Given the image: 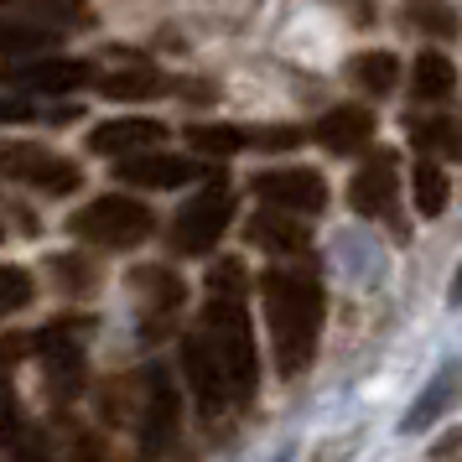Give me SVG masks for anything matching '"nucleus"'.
Instances as JSON below:
<instances>
[{"instance_id":"f257e3e1","label":"nucleus","mask_w":462,"mask_h":462,"mask_svg":"<svg viewBox=\"0 0 462 462\" xmlns=\"http://www.w3.org/2000/svg\"><path fill=\"white\" fill-rule=\"evenodd\" d=\"M198 333H203V343H208V354L218 358V369H224V379H229L234 400L250 405L260 364H254V333H250V312H245V275H239L234 260L213 265L208 307H203Z\"/></svg>"},{"instance_id":"f3484780","label":"nucleus","mask_w":462,"mask_h":462,"mask_svg":"<svg viewBox=\"0 0 462 462\" xmlns=\"http://www.w3.org/2000/svg\"><path fill=\"white\" fill-rule=\"evenodd\" d=\"M452 88H457V68L447 63L441 52H420L416 73H411V94L420 105H441V99H452Z\"/></svg>"},{"instance_id":"1a4fd4ad","label":"nucleus","mask_w":462,"mask_h":462,"mask_svg":"<svg viewBox=\"0 0 462 462\" xmlns=\"http://www.w3.org/2000/svg\"><path fill=\"white\" fill-rule=\"evenodd\" d=\"M177 420H182V405H177V390L162 369H146V390H141V447L146 452H162L177 437Z\"/></svg>"},{"instance_id":"423d86ee","label":"nucleus","mask_w":462,"mask_h":462,"mask_svg":"<svg viewBox=\"0 0 462 462\" xmlns=\"http://www.w3.org/2000/svg\"><path fill=\"white\" fill-rule=\"evenodd\" d=\"M115 182H135V188H182V182H224V171L188 162V156H167V151H135L115 162Z\"/></svg>"},{"instance_id":"b1692460","label":"nucleus","mask_w":462,"mask_h":462,"mask_svg":"<svg viewBox=\"0 0 462 462\" xmlns=\"http://www.w3.org/2000/svg\"><path fill=\"white\" fill-rule=\"evenodd\" d=\"M0 286H5L0 312H22L26 301H32V275H26L22 265H0Z\"/></svg>"},{"instance_id":"6ab92c4d","label":"nucleus","mask_w":462,"mask_h":462,"mask_svg":"<svg viewBox=\"0 0 462 462\" xmlns=\"http://www.w3.org/2000/svg\"><path fill=\"white\" fill-rule=\"evenodd\" d=\"M400 79V58L395 52H358L354 58V84L364 94H390Z\"/></svg>"},{"instance_id":"5701e85b","label":"nucleus","mask_w":462,"mask_h":462,"mask_svg":"<svg viewBox=\"0 0 462 462\" xmlns=\"http://www.w3.org/2000/svg\"><path fill=\"white\" fill-rule=\"evenodd\" d=\"M416 146L437 151V156H462V120H420L411 125Z\"/></svg>"},{"instance_id":"a211bd4d","label":"nucleus","mask_w":462,"mask_h":462,"mask_svg":"<svg viewBox=\"0 0 462 462\" xmlns=\"http://www.w3.org/2000/svg\"><path fill=\"white\" fill-rule=\"evenodd\" d=\"M156 88H162V73L146 68V63H130V68H120V73H105V79H99V94H105V99H146Z\"/></svg>"},{"instance_id":"39448f33","label":"nucleus","mask_w":462,"mask_h":462,"mask_svg":"<svg viewBox=\"0 0 462 462\" xmlns=\"http://www.w3.org/2000/svg\"><path fill=\"white\" fill-rule=\"evenodd\" d=\"M0 171L11 182H26V188L47 192V198H68V192L84 182V171L73 167L68 156L58 151H42V146H26V141H11L5 156H0Z\"/></svg>"},{"instance_id":"f8f14e48","label":"nucleus","mask_w":462,"mask_h":462,"mask_svg":"<svg viewBox=\"0 0 462 462\" xmlns=\"http://www.w3.org/2000/svg\"><path fill=\"white\" fill-rule=\"evenodd\" d=\"M167 141V125L162 120H146V115H125V120H105V125H94L88 135V151H99V156H135V151H156Z\"/></svg>"},{"instance_id":"4468645a","label":"nucleus","mask_w":462,"mask_h":462,"mask_svg":"<svg viewBox=\"0 0 462 462\" xmlns=\"http://www.w3.org/2000/svg\"><path fill=\"white\" fill-rule=\"evenodd\" d=\"M312 141L322 151H333V156H354L374 141V109L364 105H337L333 115H322L312 130Z\"/></svg>"},{"instance_id":"a878e982","label":"nucleus","mask_w":462,"mask_h":462,"mask_svg":"<svg viewBox=\"0 0 462 462\" xmlns=\"http://www.w3.org/2000/svg\"><path fill=\"white\" fill-rule=\"evenodd\" d=\"M343 5L354 11V22H369V16H374V11H369V0H343Z\"/></svg>"},{"instance_id":"f03ea898","label":"nucleus","mask_w":462,"mask_h":462,"mask_svg":"<svg viewBox=\"0 0 462 462\" xmlns=\"http://www.w3.org/2000/svg\"><path fill=\"white\" fill-rule=\"evenodd\" d=\"M260 296H265V317H271L275 369L291 379L317 358V337H322V286L301 265H275L260 281Z\"/></svg>"},{"instance_id":"4be33fe9","label":"nucleus","mask_w":462,"mask_h":462,"mask_svg":"<svg viewBox=\"0 0 462 462\" xmlns=\"http://www.w3.org/2000/svg\"><path fill=\"white\" fill-rule=\"evenodd\" d=\"M405 16H411V26L431 32V37H452L457 32V11L447 0H405Z\"/></svg>"},{"instance_id":"dca6fc26","label":"nucleus","mask_w":462,"mask_h":462,"mask_svg":"<svg viewBox=\"0 0 462 462\" xmlns=\"http://www.w3.org/2000/svg\"><path fill=\"white\" fill-rule=\"evenodd\" d=\"M462 400V364H441L437 374H431V384L420 390V400L405 411V431L416 437V431H426L431 420H441L452 405Z\"/></svg>"},{"instance_id":"20e7f679","label":"nucleus","mask_w":462,"mask_h":462,"mask_svg":"<svg viewBox=\"0 0 462 462\" xmlns=\"http://www.w3.org/2000/svg\"><path fill=\"white\" fill-rule=\"evenodd\" d=\"M229 218H234L229 188H224V182H208L188 208L171 218V250H177V254H208L213 245L224 239Z\"/></svg>"},{"instance_id":"9d476101","label":"nucleus","mask_w":462,"mask_h":462,"mask_svg":"<svg viewBox=\"0 0 462 462\" xmlns=\"http://www.w3.org/2000/svg\"><path fill=\"white\" fill-rule=\"evenodd\" d=\"M254 192L260 203H275V208H291V213H317L328 203V188L312 167H286V171H260L254 177Z\"/></svg>"},{"instance_id":"6e6552de","label":"nucleus","mask_w":462,"mask_h":462,"mask_svg":"<svg viewBox=\"0 0 462 462\" xmlns=\"http://www.w3.org/2000/svg\"><path fill=\"white\" fill-rule=\"evenodd\" d=\"M94 84V68L79 58H11L5 63V88H32V94H73Z\"/></svg>"},{"instance_id":"0eeeda50","label":"nucleus","mask_w":462,"mask_h":462,"mask_svg":"<svg viewBox=\"0 0 462 462\" xmlns=\"http://www.w3.org/2000/svg\"><path fill=\"white\" fill-rule=\"evenodd\" d=\"M37 348H42V364H47V374H52V390L63 400L79 395V379H84V322L63 317V322L42 328Z\"/></svg>"},{"instance_id":"412c9836","label":"nucleus","mask_w":462,"mask_h":462,"mask_svg":"<svg viewBox=\"0 0 462 462\" xmlns=\"http://www.w3.org/2000/svg\"><path fill=\"white\" fill-rule=\"evenodd\" d=\"M188 141L198 156H234L239 146H250V130L239 125H192Z\"/></svg>"},{"instance_id":"393cba45","label":"nucleus","mask_w":462,"mask_h":462,"mask_svg":"<svg viewBox=\"0 0 462 462\" xmlns=\"http://www.w3.org/2000/svg\"><path fill=\"white\" fill-rule=\"evenodd\" d=\"M52 265H58V281H63V286H68L73 296H79V291H88V286L99 281V275H94V265H88V260H73V254H63V260H52Z\"/></svg>"},{"instance_id":"ddd939ff","label":"nucleus","mask_w":462,"mask_h":462,"mask_svg":"<svg viewBox=\"0 0 462 462\" xmlns=\"http://www.w3.org/2000/svg\"><path fill=\"white\" fill-rule=\"evenodd\" d=\"M135 286H141V333L156 343V337H167V328L177 322L182 281H177L171 271H141L135 275Z\"/></svg>"},{"instance_id":"aec40b11","label":"nucleus","mask_w":462,"mask_h":462,"mask_svg":"<svg viewBox=\"0 0 462 462\" xmlns=\"http://www.w3.org/2000/svg\"><path fill=\"white\" fill-rule=\"evenodd\" d=\"M411 192H416L420 218H437V213L447 208V177H441L437 162H420V167L411 171Z\"/></svg>"},{"instance_id":"bb28decb","label":"nucleus","mask_w":462,"mask_h":462,"mask_svg":"<svg viewBox=\"0 0 462 462\" xmlns=\"http://www.w3.org/2000/svg\"><path fill=\"white\" fill-rule=\"evenodd\" d=\"M447 296H452V307H462V265H457V275H452V286H447Z\"/></svg>"},{"instance_id":"2eb2a0df","label":"nucleus","mask_w":462,"mask_h":462,"mask_svg":"<svg viewBox=\"0 0 462 462\" xmlns=\"http://www.w3.org/2000/svg\"><path fill=\"white\" fill-rule=\"evenodd\" d=\"M301 213L291 208H275V203H265V213H254L250 218V245H260V250H271V254H301L307 245H312V229L307 224H296Z\"/></svg>"},{"instance_id":"9b49d317","label":"nucleus","mask_w":462,"mask_h":462,"mask_svg":"<svg viewBox=\"0 0 462 462\" xmlns=\"http://www.w3.org/2000/svg\"><path fill=\"white\" fill-rule=\"evenodd\" d=\"M348 203H354L364 218H395L400 177H395V156H390V151H379L369 167H358L354 188H348Z\"/></svg>"},{"instance_id":"cd10ccee","label":"nucleus","mask_w":462,"mask_h":462,"mask_svg":"<svg viewBox=\"0 0 462 462\" xmlns=\"http://www.w3.org/2000/svg\"><path fill=\"white\" fill-rule=\"evenodd\" d=\"M5 5H11V0H5ZM52 5H79V0H52Z\"/></svg>"},{"instance_id":"7ed1b4c3","label":"nucleus","mask_w":462,"mask_h":462,"mask_svg":"<svg viewBox=\"0 0 462 462\" xmlns=\"http://www.w3.org/2000/svg\"><path fill=\"white\" fill-rule=\"evenodd\" d=\"M68 229L88 239V245H105V250H135L156 234V218H151L146 203H135L125 192H105L68 218Z\"/></svg>"}]
</instances>
